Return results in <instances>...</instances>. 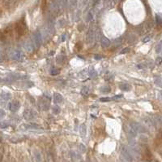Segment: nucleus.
Masks as SVG:
<instances>
[{
    "mask_svg": "<svg viewBox=\"0 0 162 162\" xmlns=\"http://www.w3.org/2000/svg\"><path fill=\"white\" fill-rule=\"evenodd\" d=\"M102 42V46L104 47H108L109 46H110V41L105 38H102V42Z\"/></svg>",
    "mask_w": 162,
    "mask_h": 162,
    "instance_id": "obj_2",
    "label": "nucleus"
},
{
    "mask_svg": "<svg viewBox=\"0 0 162 162\" xmlns=\"http://www.w3.org/2000/svg\"><path fill=\"white\" fill-rule=\"evenodd\" d=\"M155 82L157 86H159L160 87H162V78H156L155 79Z\"/></svg>",
    "mask_w": 162,
    "mask_h": 162,
    "instance_id": "obj_3",
    "label": "nucleus"
},
{
    "mask_svg": "<svg viewBox=\"0 0 162 162\" xmlns=\"http://www.w3.org/2000/svg\"><path fill=\"white\" fill-rule=\"evenodd\" d=\"M14 32L17 38H20L21 36L25 35L27 32V27L26 25L22 21H19L14 26Z\"/></svg>",
    "mask_w": 162,
    "mask_h": 162,
    "instance_id": "obj_1",
    "label": "nucleus"
},
{
    "mask_svg": "<svg viewBox=\"0 0 162 162\" xmlns=\"http://www.w3.org/2000/svg\"><path fill=\"white\" fill-rule=\"evenodd\" d=\"M157 121H158L159 123H161V124H162V117H157Z\"/></svg>",
    "mask_w": 162,
    "mask_h": 162,
    "instance_id": "obj_6",
    "label": "nucleus"
},
{
    "mask_svg": "<svg viewBox=\"0 0 162 162\" xmlns=\"http://www.w3.org/2000/svg\"><path fill=\"white\" fill-rule=\"evenodd\" d=\"M124 51H122V52L121 53H127V52H129V49H128V48H126V49H123Z\"/></svg>",
    "mask_w": 162,
    "mask_h": 162,
    "instance_id": "obj_7",
    "label": "nucleus"
},
{
    "mask_svg": "<svg viewBox=\"0 0 162 162\" xmlns=\"http://www.w3.org/2000/svg\"><path fill=\"white\" fill-rule=\"evenodd\" d=\"M100 100L102 101V102H104V101H110V98H101Z\"/></svg>",
    "mask_w": 162,
    "mask_h": 162,
    "instance_id": "obj_5",
    "label": "nucleus"
},
{
    "mask_svg": "<svg viewBox=\"0 0 162 162\" xmlns=\"http://www.w3.org/2000/svg\"><path fill=\"white\" fill-rule=\"evenodd\" d=\"M54 100H55V101H57V102H60L62 100V96L60 95H59V94H55V95H54Z\"/></svg>",
    "mask_w": 162,
    "mask_h": 162,
    "instance_id": "obj_4",
    "label": "nucleus"
}]
</instances>
